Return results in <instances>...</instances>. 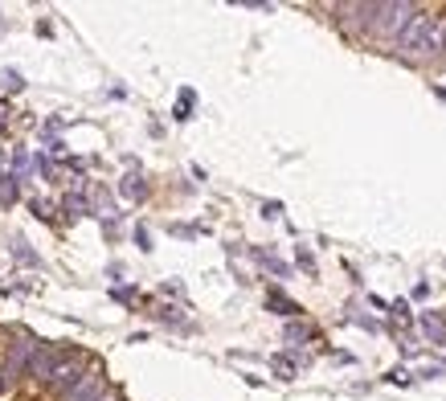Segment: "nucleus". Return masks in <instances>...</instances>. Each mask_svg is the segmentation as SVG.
Returning <instances> with one entry per match:
<instances>
[{"mask_svg":"<svg viewBox=\"0 0 446 401\" xmlns=\"http://www.w3.org/2000/svg\"><path fill=\"white\" fill-rule=\"evenodd\" d=\"M37 344H42V340H25V336H21V340H12V344H8V360H4V364H8L12 373H25V377H29V364H33Z\"/></svg>","mask_w":446,"mask_h":401,"instance_id":"20e7f679","label":"nucleus"},{"mask_svg":"<svg viewBox=\"0 0 446 401\" xmlns=\"http://www.w3.org/2000/svg\"><path fill=\"white\" fill-rule=\"evenodd\" d=\"M62 209H66V217H82V213H87V201L74 193V197H66V205H62Z\"/></svg>","mask_w":446,"mask_h":401,"instance_id":"0eeeda50","label":"nucleus"},{"mask_svg":"<svg viewBox=\"0 0 446 401\" xmlns=\"http://www.w3.org/2000/svg\"><path fill=\"white\" fill-rule=\"evenodd\" d=\"M270 308H278V315H295V312H299V308H295L291 299H283L278 291H270Z\"/></svg>","mask_w":446,"mask_h":401,"instance_id":"1a4fd4ad","label":"nucleus"},{"mask_svg":"<svg viewBox=\"0 0 446 401\" xmlns=\"http://www.w3.org/2000/svg\"><path fill=\"white\" fill-rule=\"evenodd\" d=\"M82 377H87V368H82V357H78V353H70V357H66V364H62V368L53 373V381H49V393H57V398L66 401L70 393H74V385H78Z\"/></svg>","mask_w":446,"mask_h":401,"instance_id":"7ed1b4c3","label":"nucleus"},{"mask_svg":"<svg viewBox=\"0 0 446 401\" xmlns=\"http://www.w3.org/2000/svg\"><path fill=\"white\" fill-rule=\"evenodd\" d=\"M102 398H107V393H102V373H98V368H87V377L74 385V393L66 401H102Z\"/></svg>","mask_w":446,"mask_h":401,"instance_id":"39448f33","label":"nucleus"},{"mask_svg":"<svg viewBox=\"0 0 446 401\" xmlns=\"http://www.w3.org/2000/svg\"><path fill=\"white\" fill-rule=\"evenodd\" d=\"M123 193H127V197H135V201H139V197H143V193H148V184H143V177H139V172H132V177H123Z\"/></svg>","mask_w":446,"mask_h":401,"instance_id":"423d86ee","label":"nucleus"},{"mask_svg":"<svg viewBox=\"0 0 446 401\" xmlns=\"http://www.w3.org/2000/svg\"><path fill=\"white\" fill-rule=\"evenodd\" d=\"M17 197V177H0V201H12Z\"/></svg>","mask_w":446,"mask_h":401,"instance_id":"9b49d317","label":"nucleus"},{"mask_svg":"<svg viewBox=\"0 0 446 401\" xmlns=\"http://www.w3.org/2000/svg\"><path fill=\"white\" fill-rule=\"evenodd\" d=\"M0 87H4V90H21L25 82H21V74H17V70H4V74H0Z\"/></svg>","mask_w":446,"mask_h":401,"instance_id":"9d476101","label":"nucleus"},{"mask_svg":"<svg viewBox=\"0 0 446 401\" xmlns=\"http://www.w3.org/2000/svg\"><path fill=\"white\" fill-rule=\"evenodd\" d=\"M66 357H70L66 348H53V344H45V340H42V344H37V353H33V364H29V377H33V381H42V385H49V381H53V373L66 364Z\"/></svg>","mask_w":446,"mask_h":401,"instance_id":"f03ea898","label":"nucleus"},{"mask_svg":"<svg viewBox=\"0 0 446 401\" xmlns=\"http://www.w3.org/2000/svg\"><path fill=\"white\" fill-rule=\"evenodd\" d=\"M398 49L405 57H434L446 49V21L443 17H430V12H418L409 21L402 37H398Z\"/></svg>","mask_w":446,"mask_h":401,"instance_id":"f257e3e1","label":"nucleus"},{"mask_svg":"<svg viewBox=\"0 0 446 401\" xmlns=\"http://www.w3.org/2000/svg\"><path fill=\"white\" fill-rule=\"evenodd\" d=\"M12 385H17V373H12L8 364H0V398H8V393H12Z\"/></svg>","mask_w":446,"mask_h":401,"instance_id":"6e6552de","label":"nucleus"}]
</instances>
